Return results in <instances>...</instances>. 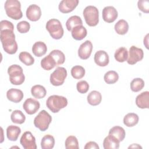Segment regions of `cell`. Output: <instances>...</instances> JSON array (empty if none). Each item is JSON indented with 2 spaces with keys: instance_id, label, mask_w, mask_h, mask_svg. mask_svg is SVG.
Here are the masks:
<instances>
[{
  "instance_id": "20",
  "label": "cell",
  "mask_w": 149,
  "mask_h": 149,
  "mask_svg": "<svg viewBox=\"0 0 149 149\" xmlns=\"http://www.w3.org/2000/svg\"><path fill=\"white\" fill-rule=\"evenodd\" d=\"M72 37L76 40H81L84 38L87 34L86 29L83 25L74 27L71 31Z\"/></svg>"
},
{
  "instance_id": "13",
  "label": "cell",
  "mask_w": 149,
  "mask_h": 149,
  "mask_svg": "<svg viewBox=\"0 0 149 149\" xmlns=\"http://www.w3.org/2000/svg\"><path fill=\"white\" fill-rule=\"evenodd\" d=\"M102 19L107 23L113 22L118 17V12L116 9L112 6L105 7L102 10Z\"/></svg>"
},
{
  "instance_id": "44",
  "label": "cell",
  "mask_w": 149,
  "mask_h": 149,
  "mask_svg": "<svg viewBox=\"0 0 149 149\" xmlns=\"http://www.w3.org/2000/svg\"><path fill=\"white\" fill-rule=\"evenodd\" d=\"M142 148L140 146H139V144H133L132 146H130L129 147V148Z\"/></svg>"
},
{
  "instance_id": "31",
  "label": "cell",
  "mask_w": 149,
  "mask_h": 149,
  "mask_svg": "<svg viewBox=\"0 0 149 149\" xmlns=\"http://www.w3.org/2000/svg\"><path fill=\"white\" fill-rule=\"evenodd\" d=\"M114 57L116 61L123 62L127 61L128 57V51L125 47H120L117 49L114 54Z\"/></svg>"
},
{
  "instance_id": "19",
  "label": "cell",
  "mask_w": 149,
  "mask_h": 149,
  "mask_svg": "<svg viewBox=\"0 0 149 149\" xmlns=\"http://www.w3.org/2000/svg\"><path fill=\"white\" fill-rule=\"evenodd\" d=\"M120 141L114 136L109 134L103 141V147L105 149H118L119 147Z\"/></svg>"
},
{
  "instance_id": "21",
  "label": "cell",
  "mask_w": 149,
  "mask_h": 149,
  "mask_svg": "<svg viewBox=\"0 0 149 149\" xmlns=\"http://www.w3.org/2000/svg\"><path fill=\"white\" fill-rule=\"evenodd\" d=\"M47 51L46 44L42 41L36 42L32 47V52L33 54L38 57L43 56Z\"/></svg>"
},
{
  "instance_id": "7",
  "label": "cell",
  "mask_w": 149,
  "mask_h": 149,
  "mask_svg": "<svg viewBox=\"0 0 149 149\" xmlns=\"http://www.w3.org/2000/svg\"><path fill=\"white\" fill-rule=\"evenodd\" d=\"M51 121V116L45 110H42L35 117L34 125L35 127L39 129L40 130L44 132L48 129Z\"/></svg>"
},
{
  "instance_id": "39",
  "label": "cell",
  "mask_w": 149,
  "mask_h": 149,
  "mask_svg": "<svg viewBox=\"0 0 149 149\" xmlns=\"http://www.w3.org/2000/svg\"><path fill=\"white\" fill-rule=\"evenodd\" d=\"M76 88L78 91L81 94L86 93L89 89V84L85 80H81L77 83Z\"/></svg>"
},
{
  "instance_id": "34",
  "label": "cell",
  "mask_w": 149,
  "mask_h": 149,
  "mask_svg": "<svg viewBox=\"0 0 149 149\" xmlns=\"http://www.w3.org/2000/svg\"><path fill=\"white\" fill-rule=\"evenodd\" d=\"M104 79L107 84H114L118 80L119 75L114 70H109L105 73L104 76Z\"/></svg>"
},
{
  "instance_id": "37",
  "label": "cell",
  "mask_w": 149,
  "mask_h": 149,
  "mask_svg": "<svg viewBox=\"0 0 149 149\" xmlns=\"http://www.w3.org/2000/svg\"><path fill=\"white\" fill-rule=\"evenodd\" d=\"M130 88L133 92H138L144 87V81L141 78H135L130 83Z\"/></svg>"
},
{
  "instance_id": "16",
  "label": "cell",
  "mask_w": 149,
  "mask_h": 149,
  "mask_svg": "<svg viewBox=\"0 0 149 149\" xmlns=\"http://www.w3.org/2000/svg\"><path fill=\"white\" fill-rule=\"evenodd\" d=\"M95 63L99 66H106L109 62L108 54L103 50H100L95 52L94 57Z\"/></svg>"
},
{
  "instance_id": "15",
  "label": "cell",
  "mask_w": 149,
  "mask_h": 149,
  "mask_svg": "<svg viewBox=\"0 0 149 149\" xmlns=\"http://www.w3.org/2000/svg\"><path fill=\"white\" fill-rule=\"evenodd\" d=\"M78 0H62L59 3L58 8L61 12L68 13L72 12L77 6Z\"/></svg>"
},
{
  "instance_id": "38",
  "label": "cell",
  "mask_w": 149,
  "mask_h": 149,
  "mask_svg": "<svg viewBox=\"0 0 149 149\" xmlns=\"http://www.w3.org/2000/svg\"><path fill=\"white\" fill-rule=\"evenodd\" d=\"M66 149H79V143L77 139L74 136H68L65 143Z\"/></svg>"
},
{
  "instance_id": "29",
  "label": "cell",
  "mask_w": 149,
  "mask_h": 149,
  "mask_svg": "<svg viewBox=\"0 0 149 149\" xmlns=\"http://www.w3.org/2000/svg\"><path fill=\"white\" fill-rule=\"evenodd\" d=\"M83 25V22L80 17L78 16H72L70 17L66 22V26L68 31H71L76 26Z\"/></svg>"
},
{
  "instance_id": "9",
  "label": "cell",
  "mask_w": 149,
  "mask_h": 149,
  "mask_svg": "<svg viewBox=\"0 0 149 149\" xmlns=\"http://www.w3.org/2000/svg\"><path fill=\"white\" fill-rule=\"evenodd\" d=\"M143 56L144 52L143 49L134 45H132L129 49L127 62L129 65H134L137 62L141 61Z\"/></svg>"
},
{
  "instance_id": "11",
  "label": "cell",
  "mask_w": 149,
  "mask_h": 149,
  "mask_svg": "<svg viewBox=\"0 0 149 149\" xmlns=\"http://www.w3.org/2000/svg\"><path fill=\"white\" fill-rule=\"evenodd\" d=\"M40 107V102L31 98H27L23 104V108L25 112L29 115H33L36 113Z\"/></svg>"
},
{
  "instance_id": "10",
  "label": "cell",
  "mask_w": 149,
  "mask_h": 149,
  "mask_svg": "<svg viewBox=\"0 0 149 149\" xmlns=\"http://www.w3.org/2000/svg\"><path fill=\"white\" fill-rule=\"evenodd\" d=\"M20 143L24 149H36L37 145L36 143V139L32 133L27 131L22 136Z\"/></svg>"
},
{
  "instance_id": "17",
  "label": "cell",
  "mask_w": 149,
  "mask_h": 149,
  "mask_svg": "<svg viewBox=\"0 0 149 149\" xmlns=\"http://www.w3.org/2000/svg\"><path fill=\"white\" fill-rule=\"evenodd\" d=\"M23 93L17 88H10L6 93V97L11 102L17 103L20 102L23 98Z\"/></svg>"
},
{
  "instance_id": "43",
  "label": "cell",
  "mask_w": 149,
  "mask_h": 149,
  "mask_svg": "<svg viewBox=\"0 0 149 149\" xmlns=\"http://www.w3.org/2000/svg\"><path fill=\"white\" fill-rule=\"evenodd\" d=\"M84 149H99V146L94 141H89L84 146Z\"/></svg>"
},
{
  "instance_id": "30",
  "label": "cell",
  "mask_w": 149,
  "mask_h": 149,
  "mask_svg": "<svg viewBox=\"0 0 149 149\" xmlns=\"http://www.w3.org/2000/svg\"><path fill=\"white\" fill-rule=\"evenodd\" d=\"M55 139L51 134L45 135L41 139V147L42 149H51L54 147Z\"/></svg>"
},
{
  "instance_id": "25",
  "label": "cell",
  "mask_w": 149,
  "mask_h": 149,
  "mask_svg": "<svg viewBox=\"0 0 149 149\" xmlns=\"http://www.w3.org/2000/svg\"><path fill=\"white\" fill-rule=\"evenodd\" d=\"M109 134L115 137L120 142L124 140L126 133L124 129L122 127L115 126L109 130Z\"/></svg>"
},
{
  "instance_id": "23",
  "label": "cell",
  "mask_w": 149,
  "mask_h": 149,
  "mask_svg": "<svg viewBox=\"0 0 149 149\" xmlns=\"http://www.w3.org/2000/svg\"><path fill=\"white\" fill-rule=\"evenodd\" d=\"M87 102L93 106H96L100 104L102 100V95L98 91H92L87 95Z\"/></svg>"
},
{
  "instance_id": "18",
  "label": "cell",
  "mask_w": 149,
  "mask_h": 149,
  "mask_svg": "<svg viewBox=\"0 0 149 149\" xmlns=\"http://www.w3.org/2000/svg\"><path fill=\"white\" fill-rule=\"evenodd\" d=\"M136 105L141 109L149 108V92L146 91L139 94L136 98Z\"/></svg>"
},
{
  "instance_id": "1",
  "label": "cell",
  "mask_w": 149,
  "mask_h": 149,
  "mask_svg": "<svg viewBox=\"0 0 149 149\" xmlns=\"http://www.w3.org/2000/svg\"><path fill=\"white\" fill-rule=\"evenodd\" d=\"M0 37L4 51L9 54H15L18 47L13 31L8 29L1 30Z\"/></svg>"
},
{
  "instance_id": "42",
  "label": "cell",
  "mask_w": 149,
  "mask_h": 149,
  "mask_svg": "<svg viewBox=\"0 0 149 149\" xmlns=\"http://www.w3.org/2000/svg\"><path fill=\"white\" fill-rule=\"evenodd\" d=\"M14 30V26L13 23L8 20H3L0 22V30Z\"/></svg>"
},
{
  "instance_id": "27",
  "label": "cell",
  "mask_w": 149,
  "mask_h": 149,
  "mask_svg": "<svg viewBox=\"0 0 149 149\" xmlns=\"http://www.w3.org/2000/svg\"><path fill=\"white\" fill-rule=\"evenodd\" d=\"M114 29L117 34L124 35L129 30V24L125 20L120 19L115 24Z\"/></svg>"
},
{
  "instance_id": "32",
  "label": "cell",
  "mask_w": 149,
  "mask_h": 149,
  "mask_svg": "<svg viewBox=\"0 0 149 149\" xmlns=\"http://www.w3.org/2000/svg\"><path fill=\"white\" fill-rule=\"evenodd\" d=\"M10 119L13 123L17 124H22L26 120V116L20 110H15L10 115Z\"/></svg>"
},
{
  "instance_id": "41",
  "label": "cell",
  "mask_w": 149,
  "mask_h": 149,
  "mask_svg": "<svg viewBox=\"0 0 149 149\" xmlns=\"http://www.w3.org/2000/svg\"><path fill=\"white\" fill-rule=\"evenodd\" d=\"M137 6L141 11L148 13L149 12V1L148 0H139L137 2Z\"/></svg>"
},
{
  "instance_id": "35",
  "label": "cell",
  "mask_w": 149,
  "mask_h": 149,
  "mask_svg": "<svg viewBox=\"0 0 149 149\" xmlns=\"http://www.w3.org/2000/svg\"><path fill=\"white\" fill-rule=\"evenodd\" d=\"M19 60L27 66L32 65L34 63V59L31 55L27 52H22L19 55Z\"/></svg>"
},
{
  "instance_id": "4",
  "label": "cell",
  "mask_w": 149,
  "mask_h": 149,
  "mask_svg": "<svg viewBox=\"0 0 149 149\" xmlns=\"http://www.w3.org/2000/svg\"><path fill=\"white\" fill-rule=\"evenodd\" d=\"M8 73L9 76V80L13 85H20L25 80L23 69L18 65H12L8 69Z\"/></svg>"
},
{
  "instance_id": "2",
  "label": "cell",
  "mask_w": 149,
  "mask_h": 149,
  "mask_svg": "<svg viewBox=\"0 0 149 149\" xmlns=\"http://www.w3.org/2000/svg\"><path fill=\"white\" fill-rule=\"evenodd\" d=\"M6 13L8 17L14 20H19L23 16L20 2L17 0H7L4 5Z\"/></svg>"
},
{
  "instance_id": "24",
  "label": "cell",
  "mask_w": 149,
  "mask_h": 149,
  "mask_svg": "<svg viewBox=\"0 0 149 149\" xmlns=\"http://www.w3.org/2000/svg\"><path fill=\"white\" fill-rule=\"evenodd\" d=\"M31 93L34 98L41 99L46 95L47 91L44 86L40 84H37L31 87Z\"/></svg>"
},
{
  "instance_id": "33",
  "label": "cell",
  "mask_w": 149,
  "mask_h": 149,
  "mask_svg": "<svg viewBox=\"0 0 149 149\" xmlns=\"http://www.w3.org/2000/svg\"><path fill=\"white\" fill-rule=\"evenodd\" d=\"M49 55L52 56L55 61L56 66L63 64L65 61V56L64 54L60 50L54 49L49 53Z\"/></svg>"
},
{
  "instance_id": "28",
  "label": "cell",
  "mask_w": 149,
  "mask_h": 149,
  "mask_svg": "<svg viewBox=\"0 0 149 149\" xmlns=\"http://www.w3.org/2000/svg\"><path fill=\"white\" fill-rule=\"evenodd\" d=\"M41 66L44 70H50L56 66V64L52 56L49 54L41 61Z\"/></svg>"
},
{
  "instance_id": "26",
  "label": "cell",
  "mask_w": 149,
  "mask_h": 149,
  "mask_svg": "<svg viewBox=\"0 0 149 149\" xmlns=\"http://www.w3.org/2000/svg\"><path fill=\"white\" fill-rule=\"evenodd\" d=\"M139 119V116L136 113H128L123 118V123L127 127H133L138 123Z\"/></svg>"
},
{
  "instance_id": "14",
  "label": "cell",
  "mask_w": 149,
  "mask_h": 149,
  "mask_svg": "<svg viewBox=\"0 0 149 149\" xmlns=\"http://www.w3.org/2000/svg\"><path fill=\"white\" fill-rule=\"evenodd\" d=\"M26 14L29 20L32 22H36L40 19L41 16V10L37 5L32 4L27 8Z\"/></svg>"
},
{
  "instance_id": "22",
  "label": "cell",
  "mask_w": 149,
  "mask_h": 149,
  "mask_svg": "<svg viewBox=\"0 0 149 149\" xmlns=\"http://www.w3.org/2000/svg\"><path fill=\"white\" fill-rule=\"evenodd\" d=\"M20 133V128L15 125H10L6 129V136L10 141H16Z\"/></svg>"
},
{
  "instance_id": "6",
  "label": "cell",
  "mask_w": 149,
  "mask_h": 149,
  "mask_svg": "<svg viewBox=\"0 0 149 149\" xmlns=\"http://www.w3.org/2000/svg\"><path fill=\"white\" fill-rule=\"evenodd\" d=\"M83 16L86 23L89 26H95L98 23V10L94 6L89 5L86 6L83 10Z\"/></svg>"
},
{
  "instance_id": "36",
  "label": "cell",
  "mask_w": 149,
  "mask_h": 149,
  "mask_svg": "<svg viewBox=\"0 0 149 149\" xmlns=\"http://www.w3.org/2000/svg\"><path fill=\"white\" fill-rule=\"evenodd\" d=\"M70 73L72 77L75 79H80L85 75V69L81 66L76 65L72 68Z\"/></svg>"
},
{
  "instance_id": "3",
  "label": "cell",
  "mask_w": 149,
  "mask_h": 149,
  "mask_svg": "<svg viewBox=\"0 0 149 149\" xmlns=\"http://www.w3.org/2000/svg\"><path fill=\"white\" fill-rule=\"evenodd\" d=\"M68 105V100L63 96L52 95L49 96L46 101L47 108L53 113L58 112Z\"/></svg>"
},
{
  "instance_id": "5",
  "label": "cell",
  "mask_w": 149,
  "mask_h": 149,
  "mask_svg": "<svg viewBox=\"0 0 149 149\" xmlns=\"http://www.w3.org/2000/svg\"><path fill=\"white\" fill-rule=\"evenodd\" d=\"M46 29L52 38L55 40L61 39L63 36V29L61 22L56 19H51L46 23Z\"/></svg>"
},
{
  "instance_id": "40",
  "label": "cell",
  "mask_w": 149,
  "mask_h": 149,
  "mask_svg": "<svg viewBox=\"0 0 149 149\" xmlns=\"http://www.w3.org/2000/svg\"><path fill=\"white\" fill-rule=\"evenodd\" d=\"M30 29V25L29 22L26 21H22L17 23V30L20 33H27Z\"/></svg>"
},
{
  "instance_id": "12",
  "label": "cell",
  "mask_w": 149,
  "mask_h": 149,
  "mask_svg": "<svg viewBox=\"0 0 149 149\" xmlns=\"http://www.w3.org/2000/svg\"><path fill=\"white\" fill-rule=\"evenodd\" d=\"M93 50V44L89 40L82 43L78 49V56L83 60L87 59L91 55Z\"/></svg>"
},
{
  "instance_id": "8",
  "label": "cell",
  "mask_w": 149,
  "mask_h": 149,
  "mask_svg": "<svg viewBox=\"0 0 149 149\" xmlns=\"http://www.w3.org/2000/svg\"><path fill=\"white\" fill-rule=\"evenodd\" d=\"M67 76V70L63 67H58L50 76V82L55 86L63 84Z\"/></svg>"
}]
</instances>
